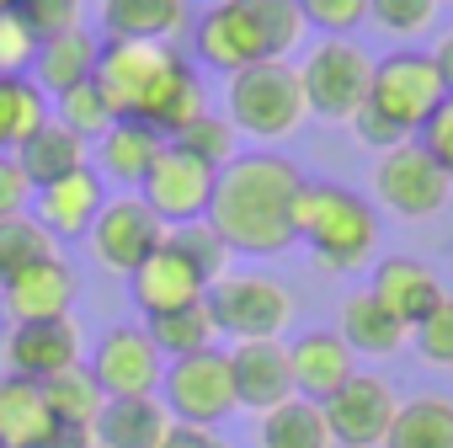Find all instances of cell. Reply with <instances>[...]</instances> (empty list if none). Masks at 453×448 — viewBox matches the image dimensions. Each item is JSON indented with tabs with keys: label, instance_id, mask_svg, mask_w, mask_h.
I'll list each match as a JSON object with an SVG mask.
<instances>
[{
	"label": "cell",
	"instance_id": "1",
	"mask_svg": "<svg viewBox=\"0 0 453 448\" xmlns=\"http://www.w3.org/2000/svg\"><path fill=\"white\" fill-rule=\"evenodd\" d=\"M299 187H304V171L288 155H273V150L235 155L213 182L208 224L235 257H283L294 246Z\"/></svg>",
	"mask_w": 453,
	"mask_h": 448
},
{
	"label": "cell",
	"instance_id": "2",
	"mask_svg": "<svg viewBox=\"0 0 453 448\" xmlns=\"http://www.w3.org/2000/svg\"><path fill=\"white\" fill-rule=\"evenodd\" d=\"M118 118H139L150 128H160L165 139L181 134L192 118L208 112V91L203 75L171 49V43H134V38H107L96 54V75H91Z\"/></svg>",
	"mask_w": 453,
	"mask_h": 448
},
{
	"label": "cell",
	"instance_id": "3",
	"mask_svg": "<svg viewBox=\"0 0 453 448\" xmlns=\"http://www.w3.org/2000/svg\"><path fill=\"white\" fill-rule=\"evenodd\" d=\"M299 0H213L192 22V49L208 70L241 75L267 59H288L304 38Z\"/></svg>",
	"mask_w": 453,
	"mask_h": 448
},
{
	"label": "cell",
	"instance_id": "4",
	"mask_svg": "<svg viewBox=\"0 0 453 448\" xmlns=\"http://www.w3.org/2000/svg\"><path fill=\"white\" fill-rule=\"evenodd\" d=\"M294 241H304L331 273H357L379 251V213L363 192L336 182H304L294 197Z\"/></svg>",
	"mask_w": 453,
	"mask_h": 448
},
{
	"label": "cell",
	"instance_id": "5",
	"mask_svg": "<svg viewBox=\"0 0 453 448\" xmlns=\"http://www.w3.org/2000/svg\"><path fill=\"white\" fill-rule=\"evenodd\" d=\"M304 112H310L304 86H299V70L288 59L251 65V70L230 75V91H224V118L246 139H288L304 123Z\"/></svg>",
	"mask_w": 453,
	"mask_h": 448
},
{
	"label": "cell",
	"instance_id": "6",
	"mask_svg": "<svg viewBox=\"0 0 453 448\" xmlns=\"http://www.w3.org/2000/svg\"><path fill=\"white\" fill-rule=\"evenodd\" d=\"M442 102H448V91H442V75L426 49H395L389 59H373L368 107L405 139H416Z\"/></svg>",
	"mask_w": 453,
	"mask_h": 448
},
{
	"label": "cell",
	"instance_id": "7",
	"mask_svg": "<svg viewBox=\"0 0 453 448\" xmlns=\"http://www.w3.org/2000/svg\"><path fill=\"white\" fill-rule=\"evenodd\" d=\"M203 305L213 315V331L230 342H267L283 336L294 321V294L267 273H224L219 283H208Z\"/></svg>",
	"mask_w": 453,
	"mask_h": 448
},
{
	"label": "cell",
	"instance_id": "8",
	"mask_svg": "<svg viewBox=\"0 0 453 448\" xmlns=\"http://www.w3.org/2000/svg\"><path fill=\"white\" fill-rule=\"evenodd\" d=\"M160 406L171 411V421H192V427H219L224 416H235V374H230V352L224 347H203L192 358H171L160 374Z\"/></svg>",
	"mask_w": 453,
	"mask_h": 448
},
{
	"label": "cell",
	"instance_id": "9",
	"mask_svg": "<svg viewBox=\"0 0 453 448\" xmlns=\"http://www.w3.org/2000/svg\"><path fill=\"white\" fill-rule=\"evenodd\" d=\"M299 86H304V107L326 123H352L357 107L368 102L373 86V59L368 49H357L352 38H320L304 65H299Z\"/></svg>",
	"mask_w": 453,
	"mask_h": 448
},
{
	"label": "cell",
	"instance_id": "10",
	"mask_svg": "<svg viewBox=\"0 0 453 448\" xmlns=\"http://www.w3.org/2000/svg\"><path fill=\"white\" fill-rule=\"evenodd\" d=\"M373 192H379V203H384L389 213H400V219H432V213L448 208L453 182H448V171L411 139V144H395V150L379 155V166H373Z\"/></svg>",
	"mask_w": 453,
	"mask_h": 448
},
{
	"label": "cell",
	"instance_id": "11",
	"mask_svg": "<svg viewBox=\"0 0 453 448\" xmlns=\"http://www.w3.org/2000/svg\"><path fill=\"white\" fill-rule=\"evenodd\" d=\"M213 182L219 171L192 160L187 150L165 144L160 160L150 166V176L139 182V197L144 208L165 224V230H176V224H192V219H208V203H213Z\"/></svg>",
	"mask_w": 453,
	"mask_h": 448
},
{
	"label": "cell",
	"instance_id": "12",
	"mask_svg": "<svg viewBox=\"0 0 453 448\" xmlns=\"http://www.w3.org/2000/svg\"><path fill=\"white\" fill-rule=\"evenodd\" d=\"M86 368H91V379L102 384L107 400H134V395H155L160 390L165 358H160V347L150 342L144 326H112V331H102V342H96Z\"/></svg>",
	"mask_w": 453,
	"mask_h": 448
},
{
	"label": "cell",
	"instance_id": "13",
	"mask_svg": "<svg viewBox=\"0 0 453 448\" xmlns=\"http://www.w3.org/2000/svg\"><path fill=\"white\" fill-rule=\"evenodd\" d=\"M395 411H400V400L379 374H352L331 400H320L331 448H379Z\"/></svg>",
	"mask_w": 453,
	"mask_h": 448
},
{
	"label": "cell",
	"instance_id": "14",
	"mask_svg": "<svg viewBox=\"0 0 453 448\" xmlns=\"http://www.w3.org/2000/svg\"><path fill=\"white\" fill-rule=\"evenodd\" d=\"M160 241H165V224L144 208L139 192L107 197L102 213H96V224H91V251H96V262H102L107 273H123V278H128Z\"/></svg>",
	"mask_w": 453,
	"mask_h": 448
},
{
	"label": "cell",
	"instance_id": "15",
	"mask_svg": "<svg viewBox=\"0 0 453 448\" xmlns=\"http://www.w3.org/2000/svg\"><path fill=\"white\" fill-rule=\"evenodd\" d=\"M128 294H134V310L144 315V321H155V315H171V310H181V305H203L208 299V278L192 267V257L165 236L134 273H128Z\"/></svg>",
	"mask_w": 453,
	"mask_h": 448
},
{
	"label": "cell",
	"instance_id": "16",
	"mask_svg": "<svg viewBox=\"0 0 453 448\" xmlns=\"http://www.w3.org/2000/svg\"><path fill=\"white\" fill-rule=\"evenodd\" d=\"M81 363H86V342H81V326L70 315L27 321V326H12V336H6V368L27 374L38 384L65 374V368H81Z\"/></svg>",
	"mask_w": 453,
	"mask_h": 448
},
{
	"label": "cell",
	"instance_id": "17",
	"mask_svg": "<svg viewBox=\"0 0 453 448\" xmlns=\"http://www.w3.org/2000/svg\"><path fill=\"white\" fill-rule=\"evenodd\" d=\"M230 374H235V400L257 416L294 400V368H288V342L283 336L235 342L230 347Z\"/></svg>",
	"mask_w": 453,
	"mask_h": 448
},
{
	"label": "cell",
	"instance_id": "18",
	"mask_svg": "<svg viewBox=\"0 0 453 448\" xmlns=\"http://www.w3.org/2000/svg\"><path fill=\"white\" fill-rule=\"evenodd\" d=\"M102 203H107V187H102V176L86 166V171H75V176H59V182L38 187V192H33V219L43 224L54 241H81V236H91Z\"/></svg>",
	"mask_w": 453,
	"mask_h": 448
},
{
	"label": "cell",
	"instance_id": "19",
	"mask_svg": "<svg viewBox=\"0 0 453 448\" xmlns=\"http://www.w3.org/2000/svg\"><path fill=\"white\" fill-rule=\"evenodd\" d=\"M81 283H75V267L65 257H49L38 267H27L17 283L0 289V305H6V321L12 326H27V321H59L70 315Z\"/></svg>",
	"mask_w": 453,
	"mask_h": 448
},
{
	"label": "cell",
	"instance_id": "20",
	"mask_svg": "<svg viewBox=\"0 0 453 448\" xmlns=\"http://www.w3.org/2000/svg\"><path fill=\"white\" fill-rule=\"evenodd\" d=\"M288 368H294V395L320 406L357 374V352L336 331H304L299 342H288Z\"/></svg>",
	"mask_w": 453,
	"mask_h": 448
},
{
	"label": "cell",
	"instance_id": "21",
	"mask_svg": "<svg viewBox=\"0 0 453 448\" xmlns=\"http://www.w3.org/2000/svg\"><path fill=\"white\" fill-rule=\"evenodd\" d=\"M368 294L411 331V326H421V321L432 315V305L442 299V283H437V273H432L426 262H416V257H384V262L368 273Z\"/></svg>",
	"mask_w": 453,
	"mask_h": 448
},
{
	"label": "cell",
	"instance_id": "22",
	"mask_svg": "<svg viewBox=\"0 0 453 448\" xmlns=\"http://www.w3.org/2000/svg\"><path fill=\"white\" fill-rule=\"evenodd\" d=\"M102 27L107 38L176 43L192 27V6L187 0H102Z\"/></svg>",
	"mask_w": 453,
	"mask_h": 448
},
{
	"label": "cell",
	"instance_id": "23",
	"mask_svg": "<svg viewBox=\"0 0 453 448\" xmlns=\"http://www.w3.org/2000/svg\"><path fill=\"white\" fill-rule=\"evenodd\" d=\"M54 427V411H49V395L38 379L27 374H0V443L6 448H43Z\"/></svg>",
	"mask_w": 453,
	"mask_h": 448
},
{
	"label": "cell",
	"instance_id": "24",
	"mask_svg": "<svg viewBox=\"0 0 453 448\" xmlns=\"http://www.w3.org/2000/svg\"><path fill=\"white\" fill-rule=\"evenodd\" d=\"M171 427V411L160 406V395H134V400H107L102 416L91 421L96 448H160Z\"/></svg>",
	"mask_w": 453,
	"mask_h": 448
},
{
	"label": "cell",
	"instance_id": "25",
	"mask_svg": "<svg viewBox=\"0 0 453 448\" xmlns=\"http://www.w3.org/2000/svg\"><path fill=\"white\" fill-rule=\"evenodd\" d=\"M96 54H102V43L86 33V27H70V33H59V38H43L38 43V59H33V81H38V91L49 97H65V91H75V86H86L91 75H96Z\"/></svg>",
	"mask_w": 453,
	"mask_h": 448
},
{
	"label": "cell",
	"instance_id": "26",
	"mask_svg": "<svg viewBox=\"0 0 453 448\" xmlns=\"http://www.w3.org/2000/svg\"><path fill=\"white\" fill-rule=\"evenodd\" d=\"M165 144H171V139H165L160 128L139 123V118H118V123L96 139V150H102V171H107L112 182H123V187H139V182L150 176V166L160 160Z\"/></svg>",
	"mask_w": 453,
	"mask_h": 448
},
{
	"label": "cell",
	"instance_id": "27",
	"mask_svg": "<svg viewBox=\"0 0 453 448\" xmlns=\"http://www.w3.org/2000/svg\"><path fill=\"white\" fill-rule=\"evenodd\" d=\"M336 336H342L352 352H363V358H395V352L411 342V331H405L368 289H357V294L342 299V326H336Z\"/></svg>",
	"mask_w": 453,
	"mask_h": 448
},
{
	"label": "cell",
	"instance_id": "28",
	"mask_svg": "<svg viewBox=\"0 0 453 448\" xmlns=\"http://www.w3.org/2000/svg\"><path fill=\"white\" fill-rule=\"evenodd\" d=\"M379 448H453V400L437 390L400 400Z\"/></svg>",
	"mask_w": 453,
	"mask_h": 448
},
{
	"label": "cell",
	"instance_id": "29",
	"mask_svg": "<svg viewBox=\"0 0 453 448\" xmlns=\"http://www.w3.org/2000/svg\"><path fill=\"white\" fill-rule=\"evenodd\" d=\"M17 166L27 171V182H33V192L38 187H49V182H59V176H75V171H86V139H75L65 123H43L22 150H17Z\"/></svg>",
	"mask_w": 453,
	"mask_h": 448
},
{
	"label": "cell",
	"instance_id": "30",
	"mask_svg": "<svg viewBox=\"0 0 453 448\" xmlns=\"http://www.w3.org/2000/svg\"><path fill=\"white\" fill-rule=\"evenodd\" d=\"M49 123V97L33 75H0V155H17Z\"/></svg>",
	"mask_w": 453,
	"mask_h": 448
},
{
	"label": "cell",
	"instance_id": "31",
	"mask_svg": "<svg viewBox=\"0 0 453 448\" xmlns=\"http://www.w3.org/2000/svg\"><path fill=\"white\" fill-rule=\"evenodd\" d=\"M257 443H262V448H331V432H326L320 406L294 395V400H283V406L262 411Z\"/></svg>",
	"mask_w": 453,
	"mask_h": 448
},
{
	"label": "cell",
	"instance_id": "32",
	"mask_svg": "<svg viewBox=\"0 0 453 448\" xmlns=\"http://www.w3.org/2000/svg\"><path fill=\"white\" fill-rule=\"evenodd\" d=\"M59 257V241L43 230V224L33 213H12V219H0V289L17 283L27 267Z\"/></svg>",
	"mask_w": 453,
	"mask_h": 448
},
{
	"label": "cell",
	"instance_id": "33",
	"mask_svg": "<svg viewBox=\"0 0 453 448\" xmlns=\"http://www.w3.org/2000/svg\"><path fill=\"white\" fill-rule=\"evenodd\" d=\"M144 331H150V342L160 347L165 363H171V358H192V352L213 347V336H219L208 305H181V310H171V315H155V321H144Z\"/></svg>",
	"mask_w": 453,
	"mask_h": 448
},
{
	"label": "cell",
	"instance_id": "34",
	"mask_svg": "<svg viewBox=\"0 0 453 448\" xmlns=\"http://www.w3.org/2000/svg\"><path fill=\"white\" fill-rule=\"evenodd\" d=\"M43 395H49L54 421H70V427H91V421L102 416V406H107V395H102V384L91 379L86 363H81V368H65V374H54V379H43Z\"/></svg>",
	"mask_w": 453,
	"mask_h": 448
},
{
	"label": "cell",
	"instance_id": "35",
	"mask_svg": "<svg viewBox=\"0 0 453 448\" xmlns=\"http://www.w3.org/2000/svg\"><path fill=\"white\" fill-rule=\"evenodd\" d=\"M171 144H176V150H187L192 160L213 166V171H224V166L241 155V134H235V123H230V118H219L213 107H208L203 118H192L181 134H171Z\"/></svg>",
	"mask_w": 453,
	"mask_h": 448
},
{
	"label": "cell",
	"instance_id": "36",
	"mask_svg": "<svg viewBox=\"0 0 453 448\" xmlns=\"http://www.w3.org/2000/svg\"><path fill=\"white\" fill-rule=\"evenodd\" d=\"M54 123H65L75 139H102L112 123H118V112H112V102H107V91L96 86V81H86V86H75V91H65L59 97V112H54Z\"/></svg>",
	"mask_w": 453,
	"mask_h": 448
},
{
	"label": "cell",
	"instance_id": "37",
	"mask_svg": "<svg viewBox=\"0 0 453 448\" xmlns=\"http://www.w3.org/2000/svg\"><path fill=\"white\" fill-rule=\"evenodd\" d=\"M165 236H171V241H176V246H181V251L192 257V267H197V273H203L208 283H219L224 273H230V257H235V251L224 246V241H219V230H213L208 219L176 224V230H165Z\"/></svg>",
	"mask_w": 453,
	"mask_h": 448
},
{
	"label": "cell",
	"instance_id": "38",
	"mask_svg": "<svg viewBox=\"0 0 453 448\" xmlns=\"http://www.w3.org/2000/svg\"><path fill=\"white\" fill-rule=\"evenodd\" d=\"M442 0H368V22H379L389 38H426L437 27Z\"/></svg>",
	"mask_w": 453,
	"mask_h": 448
},
{
	"label": "cell",
	"instance_id": "39",
	"mask_svg": "<svg viewBox=\"0 0 453 448\" xmlns=\"http://www.w3.org/2000/svg\"><path fill=\"white\" fill-rule=\"evenodd\" d=\"M411 342H416V358L432 363V368H453V294H442L432 305V315L421 326H411Z\"/></svg>",
	"mask_w": 453,
	"mask_h": 448
},
{
	"label": "cell",
	"instance_id": "40",
	"mask_svg": "<svg viewBox=\"0 0 453 448\" xmlns=\"http://www.w3.org/2000/svg\"><path fill=\"white\" fill-rule=\"evenodd\" d=\"M12 12L27 22V33H33L38 43H43V38H59V33H70V27H81V17H86L81 0H17Z\"/></svg>",
	"mask_w": 453,
	"mask_h": 448
},
{
	"label": "cell",
	"instance_id": "41",
	"mask_svg": "<svg viewBox=\"0 0 453 448\" xmlns=\"http://www.w3.org/2000/svg\"><path fill=\"white\" fill-rule=\"evenodd\" d=\"M299 12L326 38H347L357 22H368V0H299Z\"/></svg>",
	"mask_w": 453,
	"mask_h": 448
},
{
	"label": "cell",
	"instance_id": "42",
	"mask_svg": "<svg viewBox=\"0 0 453 448\" xmlns=\"http://www.w3.org/2000/svg\"><path fill=\"white\" fill-rule=\"evenodd\" d=\"M33 59H38V38L17 12H6L0 17V75H33Z\"/></svg>",
	"mask_w": 453,
	"mask_h": 448
},
{
	"label": "cell",
	"instance_id": "43",
	"mask_svg": "<svg viewBox=\"0 0 453 448\" xmlns=\"http://www.w3.org/2000/svg\"><path fill=\"white\" fill-rule=\"evenodd\" d=\"M416 144H421V150H426V155L448 171V182H453V97L432 112V123L416 134Z\"/></svg>",
	"mask_w": 453,
	"mask_h": 448
},
{
	"label": "cell",
	"instance_id": "44",
	"mask_svg": "<svg viewBox=\"0 0 453 448\" xmlns=\"http://www.w3.org/2000/svg\"><path fill=\"white\" fill-rule=\"evenodd\" d=\"M27 208H33V182H27V171L17 166V155H0V219L27 213Z\"/></svg>",
	"mask_w": 453,
	"mask_h": 448
},
{
	"label": "cell",
	"instance_id": "45",
	"mask_svg": "<svg viewBox=\"0 0 453 448\" xmlns=\"http://www.w3.org/2000/svg\"><path fill=\"white\" fill-rule=\"evenodd\" d=\"M219 437L208 432V427H192V421H171L165 427V437H160V448H213Z\"/></svg>",
	"mask_w": 453,
	"mask_h": 448
},
{
	"label": "cell",
	"instance_id": "46",
	"mask_svg": "<svg viewBox=\"0 0 453 448\" xmlns=\"http://www.w3.org/2000/svg\"><path fill=\"white\" fill-rule=\"evenodd\" d=\"M43 448H96V437H91V427L54 421V427H49V437H43Z\"/></svg>",
	"mask_w": 453,
	"mask_h": 448
},
{
	"label": "cell",
	"instance_id": "47",
	"mask_svg": "<svg viewBox=\"0 0 453 448\" xmlns=\"http://www.w3.org/2000/svg\"><path fill=\"white\" fill-rule=\"evenodd\" d=\"M432 65H437V75H442V91L453 97V33H442V38H437V49H432Z\"/></svg>",
	"mask_w": 453,
	"mask_h": 448
},
{
	"label": "cell",
	"instance_id": "48",
	"mask_svg": "<svg viewBox=\"0 0 453 448\" xmlns=\"http://www.w3.org/2000/svg\"><path fill=\"white\" fill-rule=\"evenodd\" d=\"M12 6H17V0H0V17H6V12H12Z\"/></svg>",
	"mask_w": 453,
	"mask_h": 448
},
{
	"label": "cell",
	"instance_id": "49",
	"mask_svg": "<svg viewBox=\"0 0 453 448\" xmlns=\"http://www.w3.org/2000/svg\"><path fill=\"white\" fill-rule=\"evenodd\" d=\"M213 448H224V443H213Z\"/></svg>",
	"mask_w": 453,
	"mask_h": 448
},
{
	"label": "cell",
	"instance_id": "50",
	"mask_svg": "<svg viewBox=\"0 0 453 448\" xmlns=\"http://www.w3.org/2000/svg\"><path fill=\"white\" fill-rule=\"evenodd\" d=\"M0 448H6V443H0Z\"/></svg>",
	"mask_w": 453,
	"mask_h": 448
}]
</instances>
